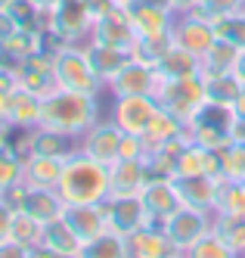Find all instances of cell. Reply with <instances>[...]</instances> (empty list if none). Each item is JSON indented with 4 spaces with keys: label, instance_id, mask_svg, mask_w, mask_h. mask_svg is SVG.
Listing matches in <instances>:
<instances>
[{
    "label": "cell",
    "instance_id": "52a82bcc",
    "mask_svg": "<svg viewBox=\"0 0 245 258\" xmlns=\"http://www.w3.org/2000/svg\"><path fill=\"white\" fill-rule=\"evenodd\" d=\"M121 140H124V131L106 115L97 124H90L87 131L78 137V153L90 156L93 162L115 165L118 162V150H121Z\"/></svg>",
    "mask_w": 245,
    "mask_h": 258
},
{
    "label": "cell",
    "instance_id": "60d3db41",
    "mask_svg": "<svg viewBox=\"0 0 245 258\" xmlns=\"http://www.w3.org/2000/svg\"><path fill=\"white\" fill-rule=\"evenodd\" d=\"M239 10H245V0H199V7L190 10V13L214 22L220 16H230V13H239Z\"/></svg>",
    "mask_w": 245,
    "mask_h": 258
},
{
    "label": "cell",
    "instance_id": "9f6ffc18",
    "mask_svg": "<svg viewBox=\"0 0 245 258\" xmlns=\"http://www.w3.org/2000/svg\"><path fill=\"white\" fill-rule=\"evenodd\" d=\"M118 7H130V4H137V0H115Z\"/></svg>",
    "mask_w": 245,
    "mask_h": 258
},
{
    "label": "cell",
    "instance_id": "bcb514c9",
    "mask_svg": "<svg viewBox=\"0 0 245 258\" xmlns=\"http://www.w3.org/2000/svg\"><path fill=\"white\" fill-rule=\"evenodd\" d=\"M19 28H22V25L16 22V16H13L10 10H4V13H0V41H7L10 34H13V31H19Z\"/></svg>",
    "mask_w": 245,
    "mask_h": 258
},
{
    "label": "cell",
    "instance_id": "8d00e7d4",
    "mask_svg": "<svg viewBox=\"0 0 245 258\" xmlns=\"http://www.w3.org/2000/svg\"><path fill=\"white\" fill-rule=\"evenodd\" d=\"M22 180H25V159L10 146H4L0 150V193H7L10 187H16Z\"/></svg>",
    "mask_w": 245,
    "mask_h": 258
},
{
    "label": "cell",
    "instance_id": "9c48e42d",
    "mask_svg": "<svg viewBox=\"0 0 245 258\" xmlns=\"http://www.w3.org/2000/svg\"><path fill=\"white\" fill-rule=\"evenodd\" d=\"M158 100L155 97H115V103H112V109H109V118L115 121L124 134H143L146 127H149V121L155 118V112H158Z\"/></svg>",
    "mask_w": 245,
    "mask_h": 258
},
{
    "label": "cell",
    "instance_id": "f35d334b",
    "mask_svg": "<svg viewBox=\"0 0 245 258\" xmlns=\"http://www.w3.org/2000/svg\"><path fill=\"white\" fill-rule=\"evenodd\" d=\"M205 90H208V103L233 106V100L239 97L242 84L233 78V72H227V75H211V78H205Z\"/></svg>",
    "mask_w": 245,
    "mask_h": 258
},
{
    "label": "cell",
    "instance_id": "f6af8a7d",
    "mask_svg": "<svg viewBox=\"0 0 245 258\" xmlns=\"http://www.w3.org/2000/svg\"><path fill=\"white\" fill-rule=\"evenodd\" d=\"M0 258H28V249L19 246L16 239H4L0 243Z\"/></svg>",
    "mask_w": 245,
    "mask_h": 258
},
{
    "label": "cell",
    "instance_id": "277c9868",
    "mask_svg": "<svg viewBox=\"0 0 245 258\" xmlns=\"http://www.w3.org/2000/svg\"><path fill=\"white\" fill-rule=\"evenodd\" d=\"M93 28V16L87 13L84 0H59V7L47 13V44L50 47H62V44H84L90 38Z\"/></svg>",
    "mask_w": 245,
    "mask_h": 258
},
{
    "label": "cell",
    "instance_id": "603a6c76",
    "mask_svg": "<svg viewBox=\"0 0 245 258\" xmlns=\"http://www.w3.org/2000/svg\"><path fill=\"white\" fill-rule=\"evenodd\" d=\"M78 153V137H68L59 131H50V127L37 124L31 131L28 140V156H56V159H68Z\"/></svg>",
    "mask_w": 245,
    "mask_h": 258
},
{
    "label": "cell",
    "instance_id": "1f68e13d",
    "mask_svg": "<svg viewBox=\"0 0 245 258\" xmlns=\"http://www.w3.org/2000/svg\"><path fill=\"white\" fill-rule=\"evenodd\" d=\"M186 137L193 143H199V146H205V150H211V153H220V150H227L233 143L230 131L214 127V124H205V121H190L186 124Z\"/></svg>",
    "mask_w": 245,
    "mask_h": 258
},
{
    "label": "cell",
    "instance_id": "680465c9",
    "mask_svg": "<svg viewBox=\"0 0 245 258\" xmlns=\"http://www.w3.org/2000/svg\"><path fill=\"white\" fill-rule=\"evenodd\" d=\"M242 258H245V255H242Z\"/></svg>",
    "mask_w": 245,
    "mask_h": 258
},
{
    "label": "cell",
    "instance_id": "c3c4849f",
    "mask_svg": "<svg viewBox=\"0 0 245 258\" xmlns=\"http://www.w3.org/2000/svg\"><path fill=\"white\" fill-rule=\"evenodd\" d=\"M233 78L245 87V50L236 53V62H233Z\"/></svg>",
    "mask_w": 245,
    "mask_h": 258
},
{
    "label": "cell",
    "instance_id": "f907efd6",
    "mask_svg": "<svg viewBox=\"0 0 245 258\" xmlns=\"http://www.w3.org/2000/svg\"><path fill=\"white\" fill-rule=\"evenodd\" d=\"M28 4L34 10H41V13H53L56 7H59V0H28Z\"/></svg>",
    "mask_w": 245,
    "mask_h": 258
},
{
    "label": "cell",
    "instance_id": "e0dca14e",
    "mask_svg": "<svg viewBox=\"0 0 245 258\" xmlns=\"http://www.w3.org/2000/svg\"><path fill=\"white\" fill-rule=\"evenodd\" d=\"M193 174L220 177V156L190 140L183 146V153L177 156V162H174V177H193Z\"/></svg>",
    "mask_w": 245,
    "mask_h": 258
},
{
    "label": "cell",
    "instance_id": "d6a6232c",
    "mask_svg": "<svg viewBox=\"0 0 245 258\" xmlns=\"http://www.w3.org/2000/svg\"><path fill=\"white\" fill-rule=\"evenodd\" d=\"M236 47L227 44V41H214V47L202 56V75L211 78V75H227L233 72V62H236Z\"/></svg>",
    "mask_w": 245,
    "mask_h": 258
},
{
    "label": "cell",
    "instance_id": "74e56055",
    "mask_svg": "<svg viewBox=\"0 0 245 258\" xmlns=\"http://www.w3.org/2000/svg\"><path fill=\"white\" fill-rule=\"evenodd\" d=\"M183 255H186V258H242L236 249H230L227 243H223V239H220L214 230H211V233H205L199 243H193Z\"/></svg>",
    "mask_w": 245,
    "mask_h": 258
},
{
    "label": "cell",
    "instance_id": "44dd1931",
    "mask_svg": "<svg viewBox=\"0 0 245 258\" xmlns=\"http://www.w3.org/2000/svg\"><path fill=\"white\" fill-rule=\"evenodd\" d=\"M44 47H47V34L41 28H19L7 41H0V62L16 66V62L34 56V53L44 50Z\"/></svg>",
    "mask_w": 245,
    "mask_h": 258
},
{
    "label": "cell",
    "instance_id": "d4e9b609",
    "mask_svg": "<svg viewBox=\"0 0 245 258\" xmlns=\"http://www.w3.org/2000/svg\"><path fill=\"white\" fill-rule=\"evenodd\" d=\"M158 78L161 81H180V78H193V75H202V59L196 53L183 50V47H171L168 50V56L158 62Z\"/></svg>",
    "mask_w": 245,
    "mask_h": 258
},
{
    "label": "cell",
    "instance_id": "6f0895ef",
    "mask_svg": "<svg viewBox=\"0 0 245 258\" xmlns=\"http://www.w3.org/2000/svg\"><path fill=\"white\" fill-rule=\"evenodd\" d=\"M171 258H186V255H183V252H174V255H171Z\"/></svg>",
    "mask_w": 245,
    "mask_h": 258
},
{
    "label": "cell",
    "instance_id": "11a10c76",
    "mask_svg": "<svg viewBox=\"0 0 245 258\" xmlns=\"http://www.w3.org/2000/svg\"><path fill=\"white\" fill-rule=\"evenodd\" d=\"M13 4H16V0H0V13H4V10H10Z\"/></svg>",
    "mask_w": 245,
    "mask_h": 258
},
{
    "label": "cell",
    "instance_id": "cb8c5ba5",
    "mask_svg": "<svg viewBox=\"0 0 245 258\" xmlns=\"http://www.w3.org/2000/svg\"><path fill=\"white\" fill-rule=\"evenodd\" d=\"M65 168V159L56 156H25V183L28 187H44V190H56L59 177Z\"/></svg>",
    "mask_w": 245,
    "mask_h": 258
},
{
    "label": "cell",
    "instance_id": "e575fe53",
    "mask_svg": "<svg viewBox=\"0 0 245 258\" xmlns=\"http://www.w3.org/2000/svg\"><path fill=\"white\" fill-rule=\"evenodd\" d=\"M211 25H214L217 41H227L236 50H245V10L230 13V16H220V19H214Z\"/></svg>",
    "mask_w": 245,
    "mask_h": 258
},
{
    "label": "cell",
    "instance_id": "4fadbf2b",
    "mask_svg": "<svg viewBox=\"0 0 245 258\" xmlns=\"http://www.w3.org/2000/svg\"><path fill=\"white\" fill-rule=\"evenodd\" d=\"M134 38H137V34H134V28H130V19H127L124 7H115L112 13L100 16V19H93V28H90V38H87V41L130 50Z\"/></svg>",
    "mask_w": 245,
    "mask_h": 258
},
{
    "label": "cell",
    "instance_id": "b9f144b4",
    "mask_svg": "<svg viewBox=\"0 0 245 258\" xmlns=\"http://www.w3.org/2000/svg\"><path fill=\"white\" fill-rule=\"evenodd\" d=\"M146 143H143V137H137V134H124V140H121V150H118V159H146Z\"/></svg>",
    "mask_w": 245,
    "mask_h": 258
},
{
    "label": "cell",
    "instance_id": "ac0fdd59",
    "mask_svg": "<svg viewBox=\"0 0 245 258\" xmlns=\"http://www.w3.org/2000/svg\"><path fill=\"white\" fill-rule=\"evenodd\" d=\"M62 218H65V224L74 230V236L81 239V246L87 243V239H93V236H100V233L109 230L103 202L100 206H65Z\"/></svg>",
    "mask_w": 245,
    "mask_h": 258
},
{
    "label": "cell",
    "instance_id": "3957f363",
    "mask_svg": "<svg viewBox=\"0 0 245 258\" xmlns=\"http://www.w3.org/2000/svg\"><path fill=\"white\" fill-rule=\"evenodd\" d=\"M53 75L59 90H74V94H90V97H100L106 84L97 78L90 59H87V50L84 44H62L56 47V62H53Z\"/></svg>",
    "mask_w": 245,
    "mask_h": 258
},
{
    "label": "cell",
    "instance_id": "7bdbcfd3",
    "mask_svg": "<svg viewBox=\"0 0 245 258\" xmlns=\"http://www.w3.org/2000/svg\"><path fill=\"white\" fill-rule=\"evenodd\" d=\"M13 215H16V209L10 206L7 199H0V243H4V239H10V230H13Z\"/></svg>",
    "mask_w": 245,
    "mask_h": 258
},
{
    "label": "cell",
    "instance_id": "f1b7e54d",
    "mask_svg": "<svg viewBox=\"0 0 245 258\" xmlns=\"http://www.w3.org/2000/svg\"><path fill=\"white\" fill-rule=\"evenodd\" d=\"M174 47V38L171 34H152V38H134V44H130V56L158 69V62L168 56V50Z\"/></svg>",
    "mask_w": 245,
    "mask_h": 258
},
{
    "label": "cell",
    "instance_id": "ee69618b",
    "mask_svg": "<svg viewBox=\"0 0 245 258\" xmlns=\"http://www.w3.org/2000/svg\"><path fill=\"white\" fill-rule=\"evenodd\" d=\"M84 7H87V13L93 16V19H100V16L112 13L118 4H115V0H84Z\"/></svg>",
    "mask_w": 245,
    "mask_h": 258
},
{
    "label": "cell",
    "instance_id": "ffe728a7",
    "mask_svg": "<svg viewBox=\"0 0 245 258\" xmlns=\"http://www.w3.org/2000/svg\"><path fill=\"white\" fill-rule=\"evenodd\" d=\"M41 115H44V97L31 94V90H25V87H16L13 100H10L7 124L19 127V131H34V127L41 124Z\"/></svg>",
    "mask_w": 245,
    "mask_h": 258
},
{
    "label": "cell",
    "instance_id": "484cf974",
    "mask_svg": "<svg viewBox=\"0 0 245 258\" xmlns=\"http://www.w3.org/2000/svg\"><path fill=\"white\" fill-rule=\"evenodd\" d=\"M13 69H16V84L25 87V90H31V94H37V97H50L53 90H59L53 72H50V69H41V66H34L31 59L16 62Z\"/></svg>",
    "mask_w": 245,
    "mask_h": 258
},
{
    "label": "cell",
    "instance_id": "7a4b0ae2",
    "mask_svg": "<svg viewBox=\"0 0 245 258\" xmlns=\"http://www.w3.org/2000/svg\"><path fill=\"white\" fill-rule=\"evenodd\" d=\"M100 115V97L74 94V90H53L44 97V115L41 124L50 131H59L68 137H81L90 124H97Z\"/></svg>",
    "mask_w": 245,
    "mask_h": 258
},
{
    "label": "cell",
    "instance_id": "db71d44e",
    "mask_svg": "<svg viewBox=\"0 0 245 258\" xmlns=\"http://www.w3.org/2000/svg\"><path fill=\"white\" fill-rule=\"evenodd\" d=\"M7 143H10V124H4V121H0V150H4Z\"/></svg>",
    "mask_w": 245,
    "mask_h": 258
},
{
    "label": "cell",
    "instance_id": "83f0119b",
    "mask_svg": "<svg viewBox=\"0 0 245 258\" xmlns=\"http://www.w3.org/2000/svg\"><path fill=\"white\" fill-rule=\"evenodd\" d=\"M177 134H183V121H177L171 112L158 109L155 118L149 121V127H146L140 137H143V143H146V150L152 153V150H158V146H165L168 140H174Z\"/></svg>",
    "mask_w": 245,
    "mask_h": 258
},
{
    "label": "cell",
    "instance_id": "8992f818",
    "mask_svg": "<svg viewBox=\"0 0 245 258\" xmlns=\"http://www.w3.org/2000/svg\"><path fill=\"white\" fill-rule=\"evenodd\" d=\"M211 224H214V212H202V209L180 206L161 224V230L168 233V239L174 243L177 252H186L193 243H199L205 233H211Z\"/></svg>",
    "mask_w": 245,
    "mask_h": 258
},
{
    "label": "cell",
    "instance_id": "30bf717a",
    "mask_svg": "<svg viewBox=\"0 0 245 258\" xmlns=\"http://www.w3.org/2000/svg\"><path fill=\"white\" fill-rule=\"evenodd\" d=\"M171 38H174L177 47L196 53V56L202 59L205 53L214 47L217 34H214V25L208 19H202V16H196V13H177L174 28H171Z\"/></svg>",
    "mask_w": 245,
    "mask_h": 258
},
{
    "label": "cell",
    "instance_id": "9a60e30c",
    "mask_svg": "<svg viewBox=\"0 0 245 258\" xmlns=\"http://www.w3.org/2000/svg\"><path fill=\"white\" fill-rule=\"evenodd\" d=\"M149 180L146 159H118L109 165V190L112 196H140Z\"/></svg>",
    "mask_w": 245,
    "mask_h": 258
},
{
    "label": "cell",
    "instance_id": "5bb4252c",
    "mask_svg": "<svg viewBox=\"0 0 245 258\" xmlns=\"http://www.w3.org/2000/svg\"><path fill=\"white\" fill-rule=\"evenodd\" d=\"M174 187L183 206L202 209V212H214L217 206V190H220V177L211 174H193V177H174Z\"/></svg>",
    "mask_w": 245,
    "mask_h": 258
},
{
    "label": "cell",
    "instance_id": "7c38bea8",
    "mask_svg": "<svg viewBox=\"0 0 245 258\" xmlns=\"http://www.w3.org/2000/svg\"><path fill=\"white\" fill-rule=\"evenodd\" d=\"M103 212H106L109 230H115L121 236H130V233H137L140 227L149 224L140 196H109L103 202Z\"/></svg>",
    "mask_w": 245,
    "mask_h": 258
},
{
    "label": "cell",
    "instance_id": "5b68a950",
    "mask_svg": "<svg viewBox=\"0 0 245 258\" xmlns=\"http://www.w3.org/2000/svg\"><path fill=\"white\" fill-rule=\"evenodd\" d=\"M155 100L165 112H171L177 121H183V127L190 124L199 109L208 103V90H205V75H193V78H180V81H161L155 90Z\"/></svg>",
    "mask_w": 245,
    "mask_h": 258
},
{
    "label": "cell",
    "instance_id": "816d5d0a",
    "mask_svg": "<svg viewBox=\"0 0 245 258\" xmlns=\"http://www.w3.org/2000/svg\"><path fill=\"white\" fill-rule=\"evenodd\" d=\"M171 7H174V13H190L199 7V0H171Z\"/></svg>",
    "mask_w": 245,
    "mask_h": 258
},
{
    "label": "cell",
    "instance_id": "6da1fadb",
    "mask_svg": "<svg viewBox=\"0 0 245 258\" xmlns=\"http://www.w3.org/2000/svg\"><path fill=\"white\" fill-rule=\"evenodd\" d=\"M59 196L65 206H100L112 196L109 190V165L93 162L84 153H74L65 159V168L59 177Z\"/></svg>",
    "mask_w": 245,
    "mask_h": 258
},
{
    "label": "cell",
    "instance_id": "f546056e",
    "mask_svg": "<svg viewBox=\"0 0 245 258\" xmlns=\"http://www.w3.org/2000/svg\"><path fill=\"white\" fill-rule=\"evenodd\" d=\"M41 243L47 249L62 252V255H78L81 252V239L74 236V230L65 224V218H56V221H50V224H44V239Z\"/></svg>",
    "mask_w": 245,
    "mask_h": 258
},
{
    "label": "cell",
    "instance_id": "7dc6e473",
    "mask_svg": "<svg viewBox=\"0 0 245 258\" xmlns=\"http://www.w3.org/2000/svg\"><path fill=\"white\" fill-rule=\"evenodd\" d=\"M28 258H78V255H62V252H56V249H47V246L41 243V246L28 249Z\"/></svg>",
    "mask_w": 245,
    "mask_h": 258
},
{
    "label": "cell",
    "instance_id": "2e32d148",
    "mask_svg": "<svg viewBox=\"0 0 245 258\" xmlns=\"http://www.w3.org/2000/svg\"><path fill=\"white\" fill-rule=\"evenodd\" d=\"M127 252L130 258H171L177 249L161 230V224H146L127 236Z\"/></svg>",
    "mask_w": 245,
    "mask_h": 258
},
{
    "label": "cell",
    "instance_id": "681fc988",
    "mask_svg": "<svg viewBox=\"0 0 245 258\" xmlns=\"http://www.w3.org/2000/svg\"><path fill=\"white\" fill-rule=\"evenodd\" d=\"M230 137H233V143H242V146H245V118H236V121H233Z\"/></svg>",
    "mask_w": 245,
    "mask_h": 258
},
{
    "label": "cell",
    "instance_id": "7402d4cb",
    "mask_svg": "<svg viewBox=\"0 0 245 258\" xmlns=\"http://www.w3.org/2000/svg\"><path fill=\"white\" fill-rule=\"evenodd\" d=\"M19 209L28 212L31 218H37L41 224H50V221L62 218L65 202L59 196V190H44V187H25V196L19 202Z\"/></svg>",
    "mask_w": 245,
    "mask_h": 258
},
{
    "label": "cell",
    "instance_id": "d6986e66",
    "mask_svg": "<svg viewBox=\"0 0 245 258\" xmlns=\"http://www.w3.org/2000/svg\"><path fill=\"white\" fill-rule=\"evenodd\" d=\"M84 50H87V59L97 72V78L103 84H109L118 72L130 62V50H121V47H109V44H97V41H84Z\"/></svg>",
    "mask_w": 245,
    "mask_h": 258
},
{
    "label": "cell",
    "instance_id": "ab89813d",
    "mask_svg": "<svg viewBox=\"0 0 245 258\" xmlns=\"http://www.w3.org/2000/svg\"><path fill=\"white\" fill-rule=\"evenodd\" d=\"M217 156H220V180H245V146L242 143H230Z\"/></svg>",
    "mask_w": 245,
    "mask_h": 258
},
{
    "label": "cell",
    "instance_id": "8fae6325",
    "mask_svg": "<svg viewBox=\"0 0 245 258\" xmlns=\"http://www.w3.org/2000/svg\"><path fill=\"white\" fill-rule=\"evenodd\" d=\"M140 202L146 209L149 224H165L183 206L177 196V187H174V177H149L143 193H140Z\"/></svg>",
    "mask_w": 245,
    "mask_h": 258
},
{
    "label": "cell",
    "instance_id": "836d02e7",
    "mask_svg": "<svg viewBox=\"0 0 245 258\" xmlns=\"http://www.w3.org/2000/svg\"><path fill=\"white\" fill-rule=\"evenodd\" d=\"M10 239H16V243H19V246H25V249H34V246H41V239H44V224H41L37 218H31L28 212L16 209Z\"/></svg>",
    "mask_w": 245,
    "mask_h": 258
},
{
    "label": "cell",
    "instance_id": "ba28073f",
    "mask_svg": "<svg viewBox=\"0 0 245 258\" xmlns=\"http://www.w3.org/2000/svg\"><path fill=\"white\" fill-rule=\"evenodd\" d=\"M158 84H161V78L152 66H146V62L130 56V62L106 84V90L112 97H155Z\"/></svg>",
    "mask_w": 245,
    "mask_h": 258
},
{
    "label": "cell",
    "instance_id": "f5cc1de1",
    "mask_svg": "<svg viewBox=\"0 0 245 258\" xmlns=\"http://www.w3.org/2000/svg\"><path fill=\"white\" fill-rule=\"evenodd\" d=\"M233 112H236V118H245V87L239 90V97L233 100Z\"/></svg>",
    "mask_w": 245,
    "mask_h": 258
},
{
    "label": "cell",
    "instance_id": "4316f807",
    "mask_svg": "<svg viewBox=\"0 0 245 258\" xmlns=\"http://www.w3.org/2000/svg\"><path fill=\"white\" fill-rule=\"evenodd\" d=\"M78 258H130L127 252V236L115 233V230H106L100 236L87 239V243L81 246Z\"/></svg>",
    "mask_w": 245,
    "mask_h": 258
},
{
    "label": "cell",
    "instance_id": "d590c367",
    "mask_svg": "<svg viewBox=\"0 0 245 258\" xmlns=\"http://www.w3.org/2000/svg\"><path fill=\"white\" fill-rule=\"evenodd\" d=\"M214 212H227V215H242L245 218V180H220Z\"/></svg>",
    "mask_w": 245,
    "mask_h": 258
},
{
    "label": "cell",
    "instance_id": "4dcf8cb0",
    "mask_svg": "<svg viewBox=\"0 0 245 258\" xmlns=\"http://www.w3.org/2000/svg\"><path fill=\"white\" fill-rule=\"evenodd\" d=\"M211 230H214L230 249H236L239 255H245V218H242V215L214 212V224H211Z\"/></svg>",
    "mask_w": 245,
    "mask_h": 258
}]
</instances>
